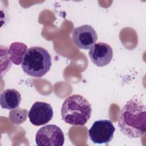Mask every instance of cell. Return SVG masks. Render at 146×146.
Masks as SVG:
<instances>
[{"label": "cell", "instance_id": "6da1fadb", "mask_svg": "<svg viewBox=\"0 0 146 146\" xmlns=\"http://www.w3.org/2000/svg\"><path fill=\"white\" fill-rule=\"evenodd\" d=\"M146 108L136 96L127 102L121 109L118 120L120 131L129 138H137L145 132Z\"/></svg>", "mask_w": 146, "mask_h": 146}, {"label": "cell", "instance_id": "7a4b0ae2", "mask_svg": "<svg viewBox=\"0 0 146 146\" xmlns=\"http://www.w3.org/2000/svg\"><path fill=\"white\" fill-rule=\"evenodd\" d=\"M92 112L89 102L83 96L75 94L65 99L61 108L62 119L73 125H83L88 121Z\"/></svg>", "mask_w": 146, "mask_h": 146}, {"label": "cell", "instance_id": "3957f363", "mask_svg": "<svg viewBox=\"0 0 146 146\" xmlns=\"http://www.w3.org/2000/svg\"><path fill=\"white\" fill-rule=\"evenodd\" d=\"M51 64L50 54L41 47H30L21 59L23 71L27 75L35 78L43 76L50 70Z\"/></svg>", "mask_w": 146, "mask_h": 146}, {"label": "cell", "instance_id": "277c9868", "mask_svg": "<svg viewBox=\"0 0 146 146\" xmlns=\"http://www.w3.org/2000/svg\"><path fill=\"white\" fill-rule=\"evenodd\" d=\"M38 146H62L64 142L62 129L54 124H48L39 128L35 135Z\"/></svg>", "mask_w": 146, "mask_h": 146}, {"label": "cell", "instance_id": "5b68a950", "mask_svg": "<svg viewBox=\"0 0 146 146\" xmlns=\"http://www.w3.org/2000/svg\"><path fill=\"white\" fill-rule=\"evenodd\" d=\"M115 128L110 120L95 121L88 131L91 141L95 144H107L113 137Z\"/></svg>", "mask_w": 146, "mask_h": 146}, {"label": "cell", "instance_id": "8992f818", "mask_svg": "<svg viewBox=\"0 0 146 146\" xmlns=\"http://www.w3.org/2000/svg\"><path fill=\"white\" fill-rule=\"evenodd\" d=\"M98 40L95 29L89 25L75 27L72 32V40L79 48L90 49Z\"/></svg>", "mask_w": 146, "mask_h": 146}, {"label": "cell", "instance_id": "52a82bcc", "mask_svg": "<svg viewBox=\"0 0 146 146\" xmlns=\"http://www.w3.org/2000/svg\"><path fill=\"white\" fill-rule=\"evenodd\" d=\"M31 123L40 126L48 123L53 117L51 106L45 102H36L31 106L28 115Z\"/></svg>", "mask_w": 146, "mask_h": 146}, {"label": "cell", "instance_id": "ba28073f", "mask_svg": "<svg viewBox=\"0 0 146 146\" xmlns=\"http://www.w3.org/2000/svg\"><path fill=\"white\" fill-rule=\"evenodd\" d=\"M92 62L98 67L108 65L113 58V50L109 44L99 42L95 43L88 52Z\"/></svg>", "mask_w": 146, "mask_h": 146}, {"label": "cell", "instance_id": "9c48e42d", "mask_svg": "<svg viewBox=\"0 0 146 146\" xmlns=\"http://www.w3.org/2000/svg\"><path fill=\"white\" fill-rule=\"evenodd\" d=\"M21 101V95L15 89H6L0 95V104L2 108L14 110L19 107Z\"/></svg>", "mask_w": 146, "mask_h": 146}]
</instances>
